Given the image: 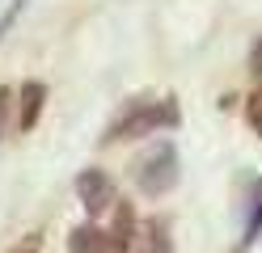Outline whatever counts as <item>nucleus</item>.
I'll return each instance as SVG.
<instances>
[{
  "mask_svg": "<svg viewBox=\"0 0 262 253\" xmlns=\"http://www.w3.org/2000/svg\"><path fill=\"white\" fill-rule=\"evenodd\" d=\"M76 198H80V207H85L89 215H102V211H110L114 202H119L114 177H110V173H102V169H85V173L76 177Z\"/></svg>",
  "mask_w": 262,
  "mask_h": 253,
  "instance_id": "nucleus-3",
  "label": "nucleus"
},
{
  "mask_svg": "<svg viewBox=\"0 0 262 253\" xmlns=\"http://www.w3.org/2000/svg\"><path fill=\"white\" fill-rule=\"evenodd\" d=\"M68 253H114V249H110V236H106L102 228L80 224V228H72V236H68Z\"/></svg>",
  "mask_w": 262,
  "mask_h": 253,
  "instance_id": "nucleus-5",
  "label": "nucleus"
},
{
  "mask_svg": "<svg viewBox=\"0 0 262 253\" xmlns=\"http://www.w3.org/2000/svg\"><path fill=\"white\" fill-rule=\"evenodd\" d=\"M42 101H47V84L42 80H26L21 93H17V131H34L38 114H42Z\"/></svg>",
  "mask_w": 262,
  "mask_h": 253,
  "instance_id": "nucleus-4",
  "label": "nucleus"
},
{
  "mask_svg": "<svg viewBox=\"0 0 262 253\" xmlns=\"http://www.w3.org/2000/svg\"><path fill=\"white\" fill-rule=\"evenodd\" d=\"M178 177H182V160H178V148L169 144V140H161L148 156L140 160V169H136V181H140V190L144 194H169L173 186H178Z\"/></svg>",
  "mask_w": 262,
  "mask_h": 253,
  "instance_id": "nucleus-2",
  "label": "nucleus"
},
{
  "mask_svg": "<svg viewBox=\"0 0 262 253\" xmlns=\"http://www.w3.org/2000/svg\"><path fill=\"white\" fill-rule=\"evenodd\" d=\"M131 245H136V211L123 207L119 211V228H114V236H110V249L114 253H131Z\"/></svg>",
  "mask_w": 262,
  "mask_h": 253,
  "instance_id": "nucleus-7",
  "label": "nucleus"
},
{
  "mask_svg": "<svg viewBox=\"0 0 262 253\" xmlns=\"http://www.w3.org/2000/svg\"><path fill=\"white\" fill-rule=\"evenodd\" d=\"M169 127H178V106L173 101H131L106 127L102 140L119 144V140H140V135H157V131H169Z\"/></svg>",
  "mask_w": 262,
  "mask_h": 253,
  "instance_id": "nucleus-1",
  "label": "nucleus"
},
{
  "mask_svg": "<svg viewBox=\"0 0 262 253\" xmlns=\"http://www.w3.org/2000/svg\"><path fill=\"white\" fill-rule=\"evenodd\" d=\"M250 72H254V76H262V38H258V47H254V55H250Z\"/></svg>",
  "mask_w": 262,
  "mask_h": 253,
  "instance_id": "nucleus-10",
  "label": "nucleus"
},
{
  "mask_svg": "<svg viewBox=\"0 0 262 253\" xmlns=\"http://www.w3.org/2000/svg\"><path fill=\"white\" fill-rule=\"evenodd\" d=\"M140 253H173V241H169V224H165V219H152V224L140 228Z\"/></svg>",
  "mask_w": 262,
  "mask_h": 253,
  "instance_id": "nucleus-6",
  "label": "nucleus"
},
{
  "mask_svg": "<svg viewBox=\"0 0 262 253\" xmlns=\"http://www.w3.org/2000/svg\"><path fill=\"white\" fill-rule=\"evenodd\" d=\"M250 123L258 127V135H262V89L250 97Z\"/></svg>",
  "mask_w": 262,
  "mask_h": 253,
  "instance_id": "nucleus-9",
  "label": "nucleus"
},
{
  "mask_svg": "<svg viewBox=\"0 0 262 253\" xmlns=\"http://www.w3.org/2000/svg\"><path fill=\"white\" fill-rule=\"evenodd\" d=\"M21 9H26V0H13V5H9V13L0 17V38H5V34H9V26L17 21V17H21Z\"/></svg>",
  "mask_w": 262,
  "mask_h": 253,
  "instance_id": "nucleus-8",
  "label": "nucleus"
},
{
  "mask_svg": "<svg viewBox=\"0 0 262 253\" xmlns=\"http://www.w3.org/2000/svg\"><path fill=\"white\" fill-rule=\"evenodd\" d=\"M21 253H34V249H21Z\"/></svg>",
  "mask_w": 262,
  "mask_h": 253,
  "instance_id": "nucleus-11",
  "label": "nucleus"
}]
</instances>
